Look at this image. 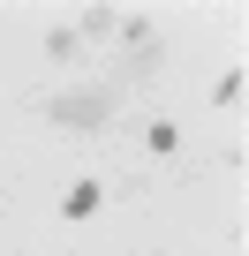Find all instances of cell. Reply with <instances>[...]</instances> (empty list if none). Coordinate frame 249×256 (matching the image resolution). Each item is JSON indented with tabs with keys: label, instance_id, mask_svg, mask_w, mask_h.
<instances>
[{
	"label": "cell",
	"instance_id": "5",
	"mask_svg": "<svg viewBox=\"0 0 249 256\" xmlns=\"http://www.w3.org/2000/svg\"><path fill=\"white\" fill-rule=\"evenodd\" d=\"M241 90H249V76H241V68H226V76H219V83H211V106H234V98H241Z\"/></svg>",
	"mask_w": 249,
	"mask_h": 256
},
{
	"label": "cell",
	"instance_id": "6",
	"mask_svg": "<svg viewBox=\"0 0 249 256\" xmlns=\"http://www.w3.org/2000/svg\"><path fill=\"white\" fill-rule=\"evenodd\" d=\"M76 46H83V38H76V30H68V23H53V30H46V53H53V60H68V53H76Z\"/></svg>",
	"mask_w": 249,
	"mask_h": 256
},
{
	"label": "cell",
	"instance_id": "1",
	"mask_svg": "<svg viewBox=\"0 0 249 256\" xmlns=\"http://www.w3.org/2000/svg\"><path fill=\"white\" fill-rule=\"evenodd\" d=\"M121 98H129V90H121L113 76H98V83H83V90H53V98H46V120H53V128H106V120L121 113Z\"/></svg>",
	"mask_w": 249,
	"mask_h": 256
},
{
	"label": "cell",
	"instance_id": "4",
	"mask_svg": "<svg viewBox=\"0 0 249 256\" xmlns=\"http://www.w3.org/2000/svg\"><path fill=\"white\" fill-rule=\"evenodd\" d=\"M144 144H151L159 158H174V151H181V120H151V128H144Z\"/></svg>",
	"mask_w": 249,
	"mask_h": 256
},
{
	"label": "cell",
	"instance_id": "3",
	"mask_svg": "<svg viewBox=\"0 0 249 256\" xmlns=\"http://www.w3.org/2000/svg\"><path fill=\"white\" fill-rule=\"evenodd\" d=\"M98 204H106V188H98V181H76V188L61 196V218H91Z\"/></svg>",
	"mask_w": 249,
	"mask_h": 256
},
{
	"label": "cell",
	"instance_id": "2",
	"mask_svg": "<svg viewBox=\"0 0 249 256\" xmlns=\"http://www.w3.org/2000/svg\"><path fill=\"white\" fill-rule=\"evenodd\" d=\"M76 16H83V23H76L83 46H106V38H113V8H106V0H98V8H76Z\"/></svg>",
	"mask_w": 249,
	"mask_h": 256
}]
</instances>
